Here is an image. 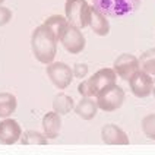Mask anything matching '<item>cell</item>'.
Returning a JSON list of instances; mask_svg holds the SVG:
<instances>
[{
  "label": "cell",
  "mask_w": 155,
  "mask_h": 155,
  "mask_svg": "<svg viewBox=\"0 0 155 155\" xmlns=\"http://www.w3.org/2000/svg\"><path fill=\"white\" fill-rule=\"evenodd\" d=\"M61 129V117L59 113L48 111L43 117V130L47 139H56Z\"/></svg>",
  "instance_id": "7c38bea8"
},
{
  "label": "cell",
  "mask_w": 155,
  "mask_h": 155,
  "mask_svg": "<svg viewBox=\"0 0 155 155\" xmlns=\"http://www.w3.org/2000/svg\"><path fill=\"white\" fill-rule=\"evenodd\" d=\"M97 110H98L97 101H94L91 97H82L75 107L76 114L84 120H92L97 116Z\"/></svg>",
  "instance_id": "5bb4252c"
},
{
  "label": "cell",
  "mask_w": 155,
  "mask_h": 155,
  "mask_svg": "<svg viewBox=\"0 0 155 155\" xmlns=\"http://www.w3.org/2000/svg\"><path fill=\"white\" fill-rule=\"evenodd\" d=\"M3 2H5V0H0V5H2V3H3Z\"/></svg>",
  "instance_id": "cb8c5ba5"
},
{
  "label": "cell",
  "mask_w": 155,
  "mask_h": 155,
  "mask_svg": "<svg viewBox=\"0 0 155 155\" xmlns=\"http://www.w3.org/2000/svg\"><path fill=\"white\" fill-rule=\"evenodd\" d=\"M60 43L63 44L64 50L70 54H79L85 48V37L81 29L72 24H68L63 34L60 37Z\"/></svg>",
  "instance_id": "52a82bcc"
},
{
  "label": "cell",
  "mask_w": 155,
  "mask_h": 155,
  "mask_svg": "<svg viewBox=\"0 0 155 155\" xmlns=\"http://www.w3.org/2000/svg\"><path fill=\"white\" fill-rule=\"evenodd\" d=\"M22 129L19 123L13 119H5L0 121V143L3 145H13L21 139Z\"/></svg>",
  "instance_id": "30bf717a"
},
{
  "label": "cell",
  "mask_w": 155,
  "mask_h": 155,
  "mask_svg": "<svg viewBox=\"0 0 155 155\" xmlns=\"http://www.w3.org/2000/svg\"><path fill=\"white\" fill-rule=\"evenodd\" d=\"M73 108H75V101H73L72 97L63 94V92H60V94H57L54 97V100H53V110L56 113H59L60 116L70 113Z\"/></svg>",
  "instance_id": "2e32d148"
},
{
  "label": "cell",
  "mask_w": 155,
  "mask_h": 155,
  "mask_svg": "<svg viewBox=\"0 0 155 155\" xmlns=\"http://www.w3.org/2000/svg\"><path fill=\"white\" fill-rule=\"evenodd\" d=\"M89 26L97 35L105 37L110 32V24L107 21L105 15H103L98 9L91 6V16H89Z\"/></svg>",
  "instance_id": "4fadbf2b"
},
{
  "label": "cell",
  "mask_w": 155,
  "mask_h": 155,
  "mask_svg": "<svg viewBox=\"0 0 155 155\" xmlns=\"http://www.w3.org/2000/svg\"><path fill=\"white\" fill-rule=\"evenodd\" d=\"M19 140L22 145H47L45 135L37 132V130H26L24 135H21Z\"/></svg>",
  "instance_id": "d6986e66"
},
{
  "label": "cell",
  "mask_w": 155,
  "mask_h": 155,
  "mask_svg": "<svg viewBox=\"0 0 155 155\" xmlns=\"http://www.w3.org/2000/svg\"><path fill=\"white\" fill-rule=\"evenodd\" d=\"M129 85L133 95L138 98H145L152 94L154 89V79L151 75H148L143 70H136L132 76L129 78Z\"/></svg>",
  "instance_id": "ba28073f"
},
{
  "label": "cell",
  "mask_w": 155,
  "mask_h": 155,
  "mask_svg": "<svg viewBox=\"0 0 155 155\" xmlns=\"http://www.w3.org/2000/svg\"><path fill=\"white\" fill-rule=\"evenodd\" d=\"M142 132L145 136L155 140V114H148L142 119Z\"/></svg>",
  "instance_id": "ffe728a7"
},
{
  "label": "cell",
  "mask_w": 155,
  "mask_h": 155,
  "mask_svg": "<svg viewBox=\"0 0 155 155\" xmlns=\"http://www.w3.org/2000/svg\"><path fill=\"white\" fill-rule=\"evenodd\" d=\"M142 0H92V6L103 15L110 18H120L136 12Z\"/></svg>",
  "instance_id": "3957f363"
},
{
  "label": "cell",
  "mask_w": 155,
  "mask_h": 155,
  "mask_svg": "<svg viewBox=\"0 0 155 155\" xmlns=\"http://www.w3.org/2000/svg\"><path fill=\"white\" fill-rule=\"evenodd\" d=\"M57 43L59 41L56 35L53 34V31L45 24L37 26L31 37V47H32L35 59L40 63L50 64L56 57Z\"/></svg>",
  "instance_id": "6da1fadb"
},
{
  "label": "cell",
  "mask_w": 155,
  "mask_h": 155,
  "mask_svg": "<svg viewBox=\"0 0 155 155\" xmlns=\"http://www.w3.org/2000/svg\"><path fill=\"white\" fill-rule=\"evenodd\" d=\"M44 24H45V25L53 31V34L56 35L57 41H60L61 34H63L64 28L68 26L69 22H68L66 16H61V15H53V16H50L48 19H45V22H44Z\"/></svg>",
  "instance_id": "e0dca14e"
},
{
  "label": "cell",
  "mask_w": 155,
  "mask_h": 155,
  "mask_svg": "<svg viewBox=\"0 0 155 155\" xmlns=\"http://www.w3.org/2000/svg\"><path fill=\"white\" fill-rule=\"evenodd\" d=\"M139 68L140 70L147 72L148 75L151 76H155V47L145 51L140 59H139Z\"/></svg>",
  "instance_id": "ac0fdd59"
},
{
  "label": "cell",
  "mask_w": 155,
  "mask_h": 155,
  "mask_svg": "<svg viewBox=\"0 0 155 155\" xmlns=\"http://www.w3.org/2000/svg\"><path fill=\"white\" fill-rule=\"evenodd\" d=\"M117 73L114 69H101L97 73H94L89 79L81 82L78 86V92L82 97H97L103 89L108 88L116 84Z\"/></svg>",
  "instance_id": "7a4b0ae2"
},
{
  "label": "cell",
  "mask_w": 155,
  "mask_h": 155,
  "mask_svg": "<svg viewBox=\"0 0 155 155\" xmlns=\"http://www.w3.org/2000/svg\"><path fill=\"white\" fill-rule=\"evenodd\" d=\"M10 19H12V12H10V9L5 8V6L0 5V26L9 24Z\"/></svg>",
  "instance_id": "7402d4cb"
},
{
  "label": "cell",
  "mask_w": 155,
  "mask_h": 155,
  "mask_svg": "<svg viewBox=\"0 0 155 155\" xmlns=\"http://www.w3.org/2000/svg\"><path fill=\"white\" fill-rule=\"evenodd\" d=\"M124 103V91L119 85H111L97 95V105L103 111L111 113L120 108Z\"/></svg>",
  "instance_id": "5b68a950"
},
{
  "label": "cell",
  "mask_w": 155,
  "mask_h": 155,
  "mask_svg": "<svg viewBox=\"0 0 155 155\" xmlns=\"http://www.w3.org/2000/svg\"><path fill=\"white\" fill-rule=\"evenodd\" d=\"M16 97L10 92H0V119H6L16 110Z\"/></svg>",
  "instance_id": "9a60e30c"
},
{
  "label": "cell",
  "mask_w": 155,
  "mask_h": 155,
  "mask_svg": "<svg viewBox=\"0 0 155 155\" xmlns=\"http://www.w3.org/2000/svg\"><path fill=\"white\" fill-rule=\"evenodd\" d=\"M152 92H154V97H155V85H154V89H152Z\"/></svg>",
  "instance_id": "603a6c76"
},
{
  "label": "cell",
  "mask_w": 155,
  "mask_h": 155,
  "mask_svg": "<svg viewBox=\"0 0 155 155\" xmlns=\"http://www.w3.org/2000/svg\"><path fill=\"white\" fill-rule=\"evenodd\" d=\"M101 138L107 145H129V138L126 132L116 124H105L101 130Z\"/></svg>",
  "instance_id": "8fae6325"
},
{
  "label": "cell",
  "mask_w": 155,
  "mask_h": 155,
  "mask_svg": "<svg viewBox=\"0 0 155 155\" xmlns=\"http://www.w3.org/2000/svg\"><path fill=\"white\" fill-rule=\"evenodd\" d=\"M47 76L57 89H66L73 81V72L66 63L56 61L47 66Z\"/></svg>",
  "instance_id": "8992f818"
},
{
  "label": "cell",
  "mask_w": 155,
  "mask_h": 155,
  "mask_svg": "<svg viewBox=\"0 0 155 155\" xmlns=\"http://www.w3.org/2000/svg\"><path fill=\"white\" fill-rule=\"evenodd\" d=\"M64 13L68 22L79 29H84L89 25L91 6L88 5L86 0H66Z\"/></svg>",
  "instance_id": "277c9868"
},
{
  "label": "cell",
  "mask_w": 155,
  "mask_h": 155,
  "mask_svg": "<svg viewBox=\"0 0 155 155\" xmlns=\"http://www.w3.org/2000/svg\"><path fill=\"white\" fill-rule=\"evenodd\" d=\"M139 70V59L133 54H121L114 61V72L123 79V81H129V78Z\"/></svg>",
  "instance_id": "9c48e42d"
},
{
  "label": "cell",
  "mask_w": 155,
  "mask_h": 155,
  "mask_svg": "<svg viewBox=\"0 0 155 155\" xmlns=\"http://www.w3.org/2000/svg\"><path fill=\"white\" fill-rule=\"evenodd\" d=\"M72 72H73V78L84 79L88 75V64H85V63H76L72 68Z\"/></svg>",
  "instance_id": "44dd1931"
}]
</instances>
